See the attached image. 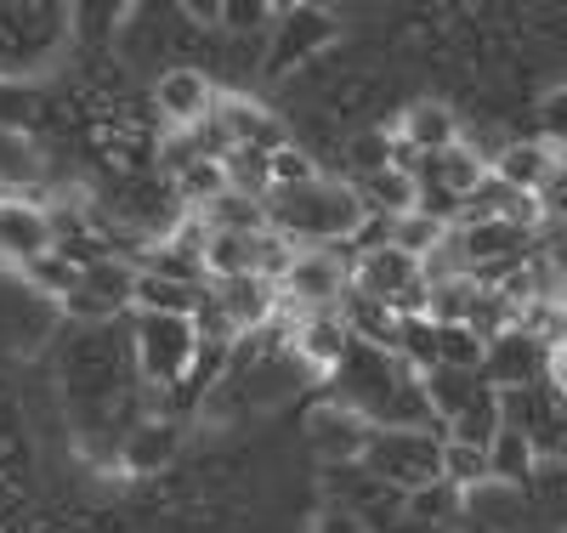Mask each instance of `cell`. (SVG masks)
Here are the masks:
<instances>
[{"mask_svg":"<svg viewBox=\"0 0 567 533\" xmlns=\"http://www.w3.org/2000/svg\"><path fill=\"white\" fill-rule=\"evenodd\" d=\"M539 131H545V148H567V85H550L539 96Z\"/></svg>","mask_w":567,"mask_h":533,"instance_id":"25","label":"cell"},{"mask_svg":"<svg viewBox=\"0 0 567 533\" xmlns=\"http://www.w3.org/2000/svg\"><path fill=\"white\" fill-rule=\"evenodd\" d=\"M199 324L194 318H154V312H142V324H136V363H142V375H148L154 386H165V380H182L187 375V363L199 358Z\"/></svg>","mask_w":567,"mask_h":533,"instance_id":"2","label":"cell"},{"mask_svg":"<svg viewBox=\"0 0 567 533\" xmlns=\"http://www.w3.org/2000/svg\"><path fill=\"white\" fill-rule=\"evenodd\" d=\"M131 289H136V273L120 267V262H109V256H97V262H85V267L69 278L63 307L80 312V318H109V312L131 307Z\"/></svg>","mask_w":567,"mask_h":533,"instance_id":"5","label":"cell"},{"mask_svg":"<svg viewBox=\"0 0 567 533\" xmlns=\"http://www.w3.org/2000/svg\"><path fill=\"white\" fill-rule=\"evenodd\" d=\"M216 125L227 131L233 148H261V154H278L290 148V125H284L272 109L250 103V96H216Z\"/></svg>","mask_w":567,"mask_h":533,"instance_id":"7","label":"cell"},{"mask_svg":"<svg viewBox=\"0 0 567 533\" xmlns=\"http://www.w3.org/2000/svg\"><path fill=\"white\" fill-rule=\"evenodd\" d=\"M267 160H272V154H261V148H233V154L221 160L227 187L245 193V199H267V193H272V165H267Z\"/></svg>","mask_w":567,"mask_h":533,"instance_id":"21","label":"cell"},{"mask_svg":"<svg viewBox=\"0 0 567 533\" xmlns=\"http://www.w3.org/2000/svg\"><path fill=\"white\" fill-rule=\"evenodd\" d=\"M556 431H561V443H567V398L556 403Z\"/></svg>","mask_w":567,"mask_h":533,"instance_id":"29","label":"cell"},{"mask_svg":"<svg viewBox=\"0 0 567 533\" xmlns=\"http://www.w3.org/2000/svg\"><path fill=\"white\" fill-rule=\"evenodd\" d=\"M307 443H312L318 460L347 465V460H363L374 449V426L358 409H347V403H318L307 414Z\"/></svg>","mask_w":567,"mask_h":533,"instance_id":"4","label":"cell"},{"mask_svg":"<svg viewBox=\"0 0 567 533\" xmlns=\"http://www.w3.org/2000/svg\"><path fill=\"white\" fill-rule=\"evenodd\" d=\"M278 307H284V301H278V284H267V278H256V273L216 284V312L227 318V329H261Z\"/></svg>","mask_w":567,"mask_h":533,"instance_id":"11","label":"cell"},{"mask_svg":"<svg viewBox=\"0 0 567 533\" xmlns=\"http://www.w3.org/2000/svg\"><path fill=\"white\" fill-rule=\"evenodd\" d=\"M272 193H284V187H307V182H318V165L296 148V142H290V148H278L272 160Z\"/></svg>","mask_w":567,"mask_h":533,"instance_id":"24","label":"cell"},{"mask_svg":"<svg viewBox=\"0 0 567 533\" xmlns=\"http://www.w3.org/2000/svg\"><path fill=\"white\" fill-rule=\"evenodd\" d=\"M131 307L154 312V318H194L210 307V289L205 284H176V278H159V273H136V289H131Z\"/></svg>","mask_w":567,"mask_h":533,"instance_id":"12","label":"cell"},{"mask_svg":"<svg viewBox=\"0 0 567 533\" xmlns=\"http://www.w3.org/2000/svg\"><path fill=\"white\" fill-rule=\"evenodd\" d=\"M358 199L352 187L341 182H307V187H284V193H267V227H278L290 245L301 250H329L358 227Z\"/></svg>","mask_w":567,"mask_h":533,"instance_id":"1","label":"cell"},{"mask_svg":"<svg viewBox=\"0 0 567 533\" xmlns=\"http://www.w3.org/2000/svg\"><path fill=\"white\" fill-rule=\"evenodd\" d=\"M539 199V211H545V222H567V154L556 160V171L545 176V187L534 193Z\"/></svg>","mask_w":567,"mask_h":533,"instance_id":"26","label":"cell"},{"mask_svg":"<svg viewBox=\"0 0 567 533\" xmlns=\"http://www.w3.org/2000/svg\"><path fill=\"white\" fill-rule=\"evenodd\" d=\"M347 347H352V329H347L341 307H336V312H301V324H296V352H301L312 369H336V363L347 358Z\"/></svg>","mask_w":567,"mask_h":533,"instance_id":"15","label":"cell"},{"mask_svg":"<svg viewBox=\"0 0 567 533\" xmlns=\"http://www.w3.org/2000/svg\"><path fill=\"white\" fill-rule=\"evenodd\" d=\"M171 193L187 205V211H205V205H216L221 193H227V176H221V160H187L182 171H171Z\"/></svg>","mask_w":567,"mask_h":533,"instance_id":"20","label":"cell"},{"mask_svg":"<svg viewBox=\"0 0 567 533\" xmlns=\"http://www.w3.org/2000/svg\"><path fill=\"white\" fill-rule=\"evenodd\" d=\"M437 482H449L454 494H471V489H483V482H494V460H488V449L443 438V443H437Z\"/></svg>","mask_w":567,"mask_h":533,"instance_id":"16","label":"cell"},{"mask_svg":"<svg viewBox=\"0 0 567 533\" xmlns=\"http://www.w3.org/2000/svg\"><path fill=\"white\" fill-rule=\"evenodd\" d=\"M398 136H403V148L409 154H443V148H454V142L465 136L460 131V114L449 109V103H437V96H420V103H409L403 109V120H398Z\"/></svg>","mask_w":567,"mask_h":533,"instance_id":"10","label":"cell"},{"mask_svg":"<svg viewBox=\"0 0 567 533\" xmlns=\"http://www.w3.org/2000/svg\"><path fill=\"white\" fill-rule=\"evenodd\" d=\"M52 250H58V233H52V216L40 205H0V256L40 262Z\"/></svg>","mask_w":567,"mask_h":533,"instance_id":"14","label":"cell"},{"mask_svg":"<svg viewBox=\"0 0 567 533\" xmlns=\"http://www.w3.org/2000/svg\"><path fill=\"white\" fill-rule=\"evenodd\" d=\"M545 363H550V380H556V386H561V398H567V341H556V347H550V358H545Z\"/></svg>","mask_w":567,"mask_h":533,"instance_id":"28","label":"cell"},{"mask_svg":"<svg viewBox=\"0 0 567 533\" xmlns=\"http://www.w3.org/2000/svg\"><path fill=\"white\" fill-rule=\"evenodd\" d=\"M154 109L171 120V131H194V125H205L210 120V109H216V85L199 74V69H165L159 80H154Z\"/></svg>","mask_w":567,"mask_h":533,"instance_id":"8","label":"cell"},{"mask_svg":"<svg viewBox=\"0 0 567 533\" xmlns=\"http://www.w3.org/2000/svg\"><path fill=\"white\" fill-rule=\"evenodd\" d=\"M483 296V284L477 278H443V284H425V324L432 329H465L471 307H477Z\"/></svg>","mask_w":567,"mask_h":533,"instance_id":"17","label":"cell"},{"mask_svg":"<svg viewBox=\"0 0 567 533\" xmlns=\"http://www.w3.org/2000/svg\"><path fill=\"white\" fill-rule=\"evenodd\" d=\"M409 171H414L420 193H437V199H471V193L488 182V160L471 148L465 136L454 142V148H443V154H425V160L409 165Z\"/></svg>","mask_w":567,"mask_h":533,"instance_id":"6","label":"cell"},{"mask_svg":"<svg viewBox=\"0 0 567 533\" xmlns=\"http://www.w3.org/2000/svg\"><path fill=\"white\" fill-rule=\"evenodd\" d=\"M336 34V23H329V12H290V23H284V52H278V63H290L296 52H312L318 40H329Z\"/></svg>","mask_w":567,"mask_h":533,"instance_id":"23","label":"cell"},{"mask_svg":"<svg viewBox=\"0 0 567 533\" xmlns=\"http://www.w3.org/2000/svg\"><path fill=\"white\" fill-rule=\"evenodd\" d=\"M449 238V222L443 216H432V211H409V216H398V222H381V245H392V250H403V256H432L437 245Z\"/></svg>","mask_w":567,"mask_h":533,"instance_id":"19","label":"cell"},{"mask_svg":"<svg viewBox=\"0 0 567 533\" xmlns=\"http://www.w3.org/2000/svg\"><path fill=\"white\" fill-rule=\"evenodd\" d=\"M556 148H545V142H534V136H516V142H505V148L494 154V182L499 187H511V193H539L545 187V176L556 171Z\"/></svg>","mask_w":567,"mask_h":533,"instance_id":"13","label":"cell"},{"mask_svg":"<svg viewBox=\"0 0 567 533\" xmlns=\"http://www.w3.org/2000/svg\"><path fill=\"white\" fill-rule=\"evenodd\" d=\"M278 301H290L296 312H336L347 301V262L329 250H301L278 284Z\"/></svg>","mask_w":567,"mask_h":533,"instance_id":"3","label":"cell"},{"mask_svg":"<svg viewBox=\"0 0 567 533\" xmlns=\"http://www.w3.org/2000/svg\"><path fill=\"white\" fill-rule=\"evenodd\" d=\"M347 160H352V176L386 171V165H398V136L392 131H358L347 142Z\"/></svg>","mask_w":567,"mask_h":533,"instance_id":"22","label":"cell"},{"mask_svg":"<svg viewBox=\"0 0 567 533\" xmlns=\"http://www.w3.org/2000/svg\"><path fill=\"white\" fill-rule=\"evenodd\" d=\"M352 199H358V216H374V222H398L409 211H420V182L409 165H386V171H369L352 182Z\"/></svg>","mask_w":567,"mask_h":533,"instance_id":"9","label":"cell"},{"mask_svg":"<svg viewBox=\"0 0 567 533\" xmlns=\"http://www.w3.org/2000/svg\"><path fill=\"white\" fill-rule=\"evenodd\" d=\"M256 238H261V233H205L199 267H205V273H210L216 284L256 273Z\"/></svg>","mask_w":567,"mask_h":533,"instance_id":"18","label":"cell"},{"mask_svg":"<svg viewBox=\"0 0 567 533\" xmlns=\"http://www.w3.org/2000/svg\"><path fill=\"white\" fill-rule=\"evenodd\" d=\"M545 256H550V267H556V284H561V301H567V233L556 238V245H550Z\"/></svg>","mask_w":567,"mask_h":533,"instance_id":"27","label":"cell"}]
</instances>
